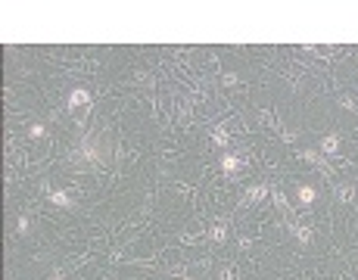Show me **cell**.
<instances>
[{
	"mask_svg": "<svg viewBox=\"0 0 358 280\" xmlns=\"http://www.w3.org/2000/svg\"><path fill=\"white\" fill-rule=\"evenodd\" d=\"M69 109L78 115H87V109H91V91L87 87H75L72 94H69Z\"/></svg>",
	"mask_w": 358,
	"mask_h": 280,
	"instance_id": "6da1fadb",
	"label": "cell"
},
{
	"mask_svg": "<svg viewBox=\"0 0 358 280\" xmlns=\"http://www.w3.org/2000/svg\"><path fill=\"white\" fill-rule=\"evenodd\" d=\"M299 156L305 159V162H312V165H315V168H318L321 175H330V165L324 162V153H321V149H302Z\"/></svg>",
	"mask_w": 358,
	"mask_h": 280,
	"instance_id": "7a4b0ae2",
	"label": "cell"
},
{
	"mask_svg": "<svg viewBox=\"0 0 358 280\" xmlns=\"http://www.w3.org/2000/svg\"><path fill=\"white\" fill-rule=\"evenodd\" d=\"M268 196H271V187L268 184H252V187H246L243 203H265Z\"/></svg>",
	"mask_w": 358,
	"mask_h": 280,
	"instance_id": "3957f363",
	"label": "cell"
},
{
	"mask_svg": "<svg viewBox=\"0 0 358 280\" xmlns=\"http://www.w3.org/2000/svg\"><path fill=\"white\" fill-rule=\"evenodd\" d=\"M218 165H221L224 175H237V172H240V156H237V153H221Z\"/></svg>",
	"mask_w": 358,
	"mask_h": 280,
	"instance_id": "277c9868",
	"label": "cell"
},
{
	"mask_svg": "<svg viewBox=\"0 0 358 280\" xmlns=\"http://www.w3.org/2000/svg\"><path fill=\"white\" fill-rule=\"evenodd\" d=\"M340 146H343L340 134H324L321 137V153L324 156H336V153H340Z\"/></svg>",
	"mask_w": 358,
	"mask_h": 280,
	"instance_id": "5b68a950",
	"label": "cell"
},
{
	"mask_svg": "<svg viewBox=\"0 0 358 280\" xmlns=\"http://www.w3.org/2000/svg\"><path fill=\"white\" fill-rule=\"evenodd\" d=\"M296 199H299V206H312L318 199V190L312 184H299V187H296Z\"/></svg>",
	"mask_w": 358,
	"mask_h": 280,
	"instance_id": "8992f818",
	"label": "cell"
},
{
	"mask_svg": "<svg viewBox=\"0 0 358 280\" xmlns=\"http://www.w3.org/2000/svg\"><path fill=\"white\" fill-rule=\"evenodd\" d=\"M290 231H293V237L299 240L302 246H308L315 240V231H312V227H305V224H290Z\"/></svg>",
	"mask_w": 358,
	"mask_h": 280,
	"instance_id": "52a82bcc",
	"label": "cell"
},
{
	"mask_svg": "<svg viewBox=\"0 0 358 280\" xmlns=\"http://www.w3.org/2000/svg\"><path fill=\"white\" fill-rule=\"evenodd\" d=\"M50 203L59 206V209H72V196L66 190H50Z\"/></svg>",
	"mask_w": 358,
	"mask_h": 280,
	"instance_id": "ba28073f",
	"label": "cell"
},
{
	"mask_svg": "<svg viewBox=\"0 0 358 280\" xmlns=\"http://www.w3.org/2000/svg\"><path fill=\"white\" fill-rule=\"evenodd\" d=\"M209 240H212V243H224V240H227V227L224 224H215L212 231H209Z\"/></svg>",
	"mask_w": 358,
	"mask_h": 280,
	"instance_id": "9c48e42d",
	"label": "cell"
},
{
	"mask_svg": "<svg viewBox=\"0 0 358 280\" xmlns=\"http://www.w3.org/2000/svg\"><path fill=\"white\" fill-rule=\"evenodd\" d=\"M212 143H215V146H227V143H231V137H227V131H224V128H215Z\"/></svg>",
	"mask_w": 358,
	"mask_h": 280,
	"instance_id": "30bf717a",
	"label": "cell"
},
{
	"mask_svg": "<svg viewBox=\"0 0 358 280\" xmlns=\"http://www.w3.org/2000/svg\"><path fill=\"white\" fill-rule=\"evenodd\" d=\"M336 196H340L343 203H349V199L355 196V187L352 184H340V187H336Z\"/></svg>",
	"mask_w": 358,
	"mask_h": 280,
	"instance_id": "8fae6325",
	"label": "cell"
},
{
	"mask_svg": "<svg viewBox=\"0 0 358 280\" xmlns=\"http://www.w3.org/2000/svg\"><path fill=\"white\" fill-rule=\"evenodd\" d=\"M47 134V125H41V122H35L32 128H28V137H32V140H41Z\"/></svg>",
	"mask_w": 358,
	"mask_h": 280,
	"instance_id": "7c38bea8",
	"label": "cell"
},
{
	"mask_svg": "<svg viewBox=\"0 0 358 280\" xmlns=\"http://www.w3.org/2000/svg\"><path fill=\"white\" fill-rule=\"evenodd\" d=\"M271 199H274V206L281 209L284 215H290V206H286V196H281V193H271Z\"/></svg>",
	"mask_w": 358,
	"mask_h": 280,
	"instance_id": "4fadbf2b",
	"label": "cell"
},
{
	"mask_svg": "<svg viewBox=\"0 0 358 280\" xmlns=\"http://www.w3.org/2000/svg\"><path fill=\"white\" fill-rule=\"evenodd\" d=\"M221 84H224V87H234V84H240V75H234V72H224V75H221Z\"/></svg>",
	"mask_w": 358,
	"mask_h": 280,
	"instance_id": "5bb4252c",
	"label": "cell"
},
{
	"mask_svg": "<svg viewBox=\"0 0 358 280\" xmlns=\"http://www.w3.org/2000/svg\"><path fill=\"white\" fill-rule=\"evenodd\" d=\"M16 234H28V218H25V215L16 221Z\"/></svg>",
	"mask_w": 358,
	"mask_h": 280,
	"instance_id": "9a60e30c",
	"label": "cell"
},
{
	"mask_svg": "<svg viewBox=\"0 0 358 280\" xmlns=\"http://www.w3.org/2000/svg\"><path fill=\"white\" fill-rule=\"evenodd\" d=\"M50 280H66V277H63V274H59V271H53V277H50Z\"/></svg>",
	"mask_w": 358,
	"mask_h": 280,
	"instance_id": "2e32d148",
	"label": "cell"
},
{
	"mask_svg": "<svg viewBox=\"0 0 358 280\" xmlns=\"http://www.w3.org/2000/svg\"><path fill=\"white\" fill-rule=\"evenodd\" d=\"M184 280H193V277H184Z\"/></svg>",
	"mask_w": 358,
	"mask_h": 280,
	"instance_id": "e0dca14e",
	"label": "cell"
}]
</instances>
